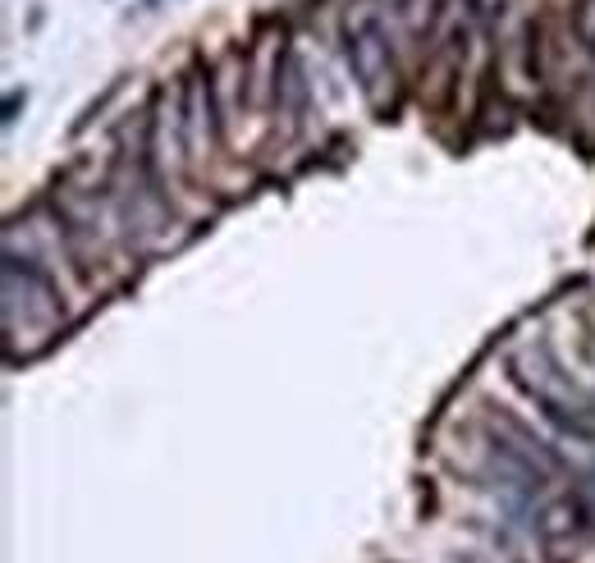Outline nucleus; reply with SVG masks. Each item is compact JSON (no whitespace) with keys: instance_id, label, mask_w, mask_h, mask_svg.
<instances>
[{"instance_id":"1","label":"nucleus","mask_w":595,"mask_h":563,"mask_svg":"<svg viewBox=\"0 0 595 563\" xmlns=\"http://www.w3.org/2000/svg\"><path fill=\"white\" fill-rule=\"evenodd\" d=\"M509 367H513V376H518V385H527V394L541 403L550 417H559L568 431L595 440V403L563 376L559 362L550 358V348L536 344V348H527V353H513Z\"/></svg>"},{"instance_id":"4","label":"nucleus","mask_w":595,"mask_h":563,"mask_svg":"<svg viewBox=\"0 0 595 563\" xmlns=\"http://www.w3.org/2000/svg\"><path fill=\"white\" fill-rule=\"evenodd\" d=\"M577 37H582L586 46H595V0H582V10H577Z\"/></svg>"},{"instance_id":"6","label":"nucleus","mask_w":595,"mask_h":563,"mask_svg":"<svg viewBox=\"0 0 595 563\" xmlns=\"http://www.w3.org/2000/svg\"><path fill=\"white\" fill-rule=\"evenodd\" d=\"M161 5H170V0H138V14H152V10H161Z\"/></svg>"},{"instance_id":"5","label":"nucleus","mask_w":595,"mask_h":563,"mask_svg":"<svg viewBox=\"0 0 595 563\" xmlns=\"http://www.w3.org/2000/svg\"><path fill=\"white\" fill-rule=\"evenodd\" d=\"M28 101V92H10V101H5V124L19 120V106Z\"/></svg>"},{"instance_id":"3","label":"nucleus","mask_w":595,"mask_h":563,"mask_svg":"<svg viewBox=\"0 0 595 563\" xmlns=\"http://www.w3.org/2000/svg\"><path fill=\"white\" fill-rule=\"evenodd\" d=\"M23 307V325L33 330H55L65 321L60 312V289L51 284V275L37 271L33 257H19V252H5V316Z\"/></svg>"},{"instance_id":"2","label":"nucleus","mask_w":595,"mask_h":563,"mask_svg":"<svg viewBox=\"0 0 595 563\" xmlns=\"http://www.w3.org/2000/svg\"><path fill=\"white\" fill-rule=\"evenodd\" d=\"M344 46H348V65H353L357 87L367 92L371 106L385 110V101H390V92H394V55H390L385 23L371 10V0H357L353 10H348Z\"/></svg>"}]
</instances>
